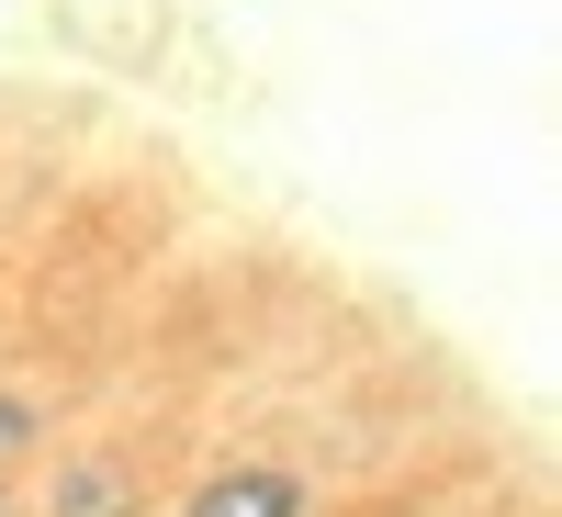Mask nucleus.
<instances>
[{"label": "nucleus", "instance_id": "nucleus-2", "mask_svg": "<svg viewBox=\"0 0 562 517\" xmlns=\"http://www.w3.org/2000/svg\"><path fill=\"white\" fill-rule=\"evenodd\" d=\"M68 517H113V473H68Z\"/></svg>", "mask_w": 562, "mask_h": 517}, {"label": "nucleus", "instance_id": "nucleus-1", "mask_svg": "<svg viewBox=\"0 0 562 517\" xmlns=\"http://www.w3.org/2000/svg\"><path fill=\"white\" fill-rule=\"evenodd\" d=\"M192 517H304V484L293 473H225L192 495Z\"/></svg>", "mask_w": 562, "mask_h": 517}]
</instances>
